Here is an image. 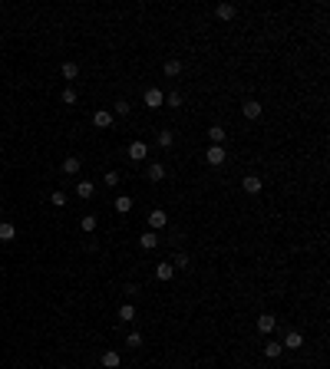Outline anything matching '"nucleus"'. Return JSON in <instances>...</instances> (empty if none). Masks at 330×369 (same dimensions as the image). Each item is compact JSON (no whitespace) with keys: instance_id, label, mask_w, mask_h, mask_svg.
<instances>
[{"instance_id":"obj_18","label":"nucleus","mask_w":330,"mask_h":369,"mask_svg":"<svg viewBox=\"0 0 330 369\" xmlns=\"http://www.w3.org/2000/svg\"><path fill=\"white\" fill-rule=\"evenodd\" d=\"M116 211H119V215H129V211H132V198L129 195H119V198H116Z\"/></svg>"},{"instance_id":"obj_9","label":"nucleus","mask_w":330,"mask_h":369,"mask_svg":"<svg viewBox=\"0 0 330 369\" xmlns=\"http://www.w3.org/2000/svg\"><path fill=\"white\" fill-rule=\"evenodd\" d=\"M208 139H211V145H225L228 129H225V125H211V129H208Z\"/></svg>"},{"instance_id":"obj_26","label":"nucleus","mask_w":330,"mask_h":369,"mask_svg":"<svg viewBox=\"0 0 330 369\" xmlns=\"http://www.w3.org/2000/svg\"><path fill=\"white\" fill-rule=\"evenodd\" d=\"M172 267H178V271H185V267H188V254H185V250H178V254H175Z\"/></svg>"},{"instance_id":"obj_24","label":"nucleus","mask_w":330,"mask_h":369,"mask_svg":"<svg viewBox=\"0 0 330 369\" xmlns=\"http://www.w3.org/2000/svg\"><path fill=\"white\" fill-rule=\"evenodd\" d=\"M63 172L66 175H76L79 172V158H63Z\"/></svg>"},{"instance_id":"obj_25","label":"nucleus","mask_w":330,"mask_h":369,"mask_svg":"<svg viewBox=\"0 0 330 369\" xmlns=\"http://www.w3.org/2000/svg\"><path fill=\"white\" fill-rule=\"evenodd\" d=\"M172 142H175V135H172L168 129H165V132H159V145H162V149H172Z\"/></svg>"},{"instance_id":"obj_8","label":"nucleus","mask_w":330,"mask_h":369,"mask_svg":"<svg viewBox=\"0 0 330 369\" xmlns=\"http://www.w3.org/2000/svg\"><path fill=\"white\" fill-rule=\"evenodd\" d=\"M99 363H102V366L106 369H119V353H116V349H106V353H102V356H99Z\"/></svg>"},{"instance_id":"obj_11","label":"nucleus","mask_w":330,"mask_h":369,"mask_svg":"<svg viewBox=\"0 0 330 369\" xmlns=\"http://www.w3.org/2000/svg\"><path fill=\"white\" fill-rule=\"evenodd\" d=\"M155 277H159V280H172V277H175V267H172V261L159 264V267H155Z\"/></svg>"},{"instance_id":"obj_3","label":"nucleus","mask_w":330,"mask_h":369,"mask_svg":"<svg viewBox=\"0 0 330 369\" xmlns=\"http://www.w3.org/2000/svg\"><path fill=\"white\" fill-rule=\"evenodd\" d=\"M129 158L132 162H145V158H149V145H145V142H132L129 145Z\"/></svg>"},{"instance_id":"obj_6","label":"nucleus","mask_w":330,"mask_h":369,"mask_svg":"<svg viewBox=\"0 0 330 369\" xmlns=\"http://www.w3.org/2000/svg\"><path fill=\"white\" fill-rule=\"evenodd\" d=\"M76 195L83 198V201H89V198L96 195V182H89V178H83V182L76 184Z\"/></svg>"},{"instance_id":"obj_32","label":"nucleus","mask_w":330,"mask_h":369,"mask_svg":"<svg viewBox=\"0 0 330 369\" xmlns=\"http://www.w3.org/2000/svg\"><path fill=\"white\" fill-rule=\"evenodd\" d=\"M165 102H168V106H182V96H178V92H168Z\"/></svg>"},{"instance_id":"obj_14","label":"nucleus","mask_w":330,"mask_h":369,"mask_svg":"<svg viewBox=\"0 0 330 369\" xmlns=\"http://www.w3.org/2000/svg\"><path fill=\"white\" fill-rule=\"evenodd\" d=\"M215 13H218V20H234V13L238 10H234V3H218V10Z\"/></svg>"},{"instance_id":"obj_5","label":"nucleus","mask_w":330,"mask_h":369,"mask_svg":"<svg viewBox=\"0 0 330 369\" xmlns=\"http://www.w3.org/2000/svg\"><path fill=\"white\" fill-rule=\"evenodd\" d=\"M93 125H96V129H109V125H112V112L96 109V112H93Z\"/></svg>"},{"instance_id":"obj_12","label":"nucleus","mask_w":330,"mask_h":369,"mask_svg":"<svg viewBox=\"0 0 330 369\" xmlns=\"http://www.w3.org/2000/svg\"><path fill=\"white\" fill-rule=\"evenodd\" d=\"M241 188L248 191V195H258V191H261V178H258V175H248V178L241 182Z\"/></svg>"},{"instance_id":"obj_7","label":"nucleus","mask_w":330,"mask_h":369,"mask_svg":"<svg viewBox=\"0 0 330 369\" xmlns=\"http://www.w3.org/2000/svg\"><path fill=\"white\" fill-rule=\"evenodd\" d=\"M165 224H168L165 211H149V231H162Z\"/></svg>"},{"instance_id":"obj_17","label":"nucleus","mask_w":330,"mask_h":369,"mask_svg":"<svg viewBox=\"0 0 330 369\" xmlns=\"http://www.w3.org/2000/svg\"><path fill=\"white\" fill-rule=\"evenodd\" d=\"M139 244H142V247H145V250H152V247H155V244H159V234H155V231H145L142 238H139Z\"/></svg>"},{"instance_id":"obj_10","label":"nucleus","mask_w":330,"mask_h":369,"mask_svg":"<svg viewBox=\"0 0 330 369\" xmlns=\"http://www.w3.org/2000/svg\"><path fill=\"white\" fill-rule=\"evenodd\" d=\"M281 346H287V349H300V346H304V337H300L297 330H291V333L284 337V343H281Z\"/></svg>"},{"instance_id":"obj_23","label":"nucleus","mask_w":330,"mask_h":369,"mask_svg":"<svg viewBox=\"0 0 330 369\" xmlns=\"http://www.w3.org/2000/svg\"><path fill=\"white\" fill-rule=\"evenodd\" d=\"M79 76V66L76 63H63V79H76Z\"/></svg>"},{"instance_id":"obj_21","label":"nucleus","mask_w":330,"mask_h":369,"mask_svg":"<svg viewBox=\"0 0 330 369\" xmlns=\"http://www.w3.org/2000/svg\"><path fill=\"white\" fill-rule=\"evenodd\" d=\"M96 224H99L96 215H83V221H79V228L86 231V234H93V231H96Z\"/></svg>"},{"instance_id":"obj_16","label":"nucleus","mask_w":330,"mask_h":369,"mask_svg":"<svg viewBox=\"0 0 330 369\" xmlns=\"http://www.w3.org/2000/svg\"><path fill=\"white\" fill-rule=\"evenodd\" d=\"M13 238H17V228L10 221H0V241H13Z\"/></svg>"},{"instance_id":"obj_27","label":"nucleus","mask_w":330,"mask_h":369,"mask_svg":"<svg viewBox=\"0 0 330 369\" xmlns=\"http://www.w3.org/2000/svg\"><path fill=\"white\" fill-rule=\"evenodd\" d=\"M63 102H66V106H76V89H73V86L63 89Z\"/></svg>"},{"instance_id":"obj_1","label":"nucleus","mask_w":330,"mask_h":369,"mask_svg":"<svg viewBox=\"0 0 330 369\" xmlns=\"http://www.w3.org/2000/svg\"><path fill=\"white\" fill-rule=\"evenodd\" d=\"M225 158H228L225 145H211L208 152H205V162H208V165H225Z\"/></svg>"},{"instance_id":"obj_13","label":"nucleus","mask_w":330,"mask_h":369,"mask_svg":"<svg viewBox=\"0 0 330 369\" xmlns=\"http://www.w3.org/2000/svg\"><path fill=\"white\" fill-rule=\"evenodd\" d=\"M241 112H244V119H258V116H261V106H258V99H248Z\"/></svg>"},{"instance_id":"obj_2","label":"nucleus","mask_w":330,"mask_h":369,"mask_svg":"<svg viewBox=\"0 0 330 369\" xmlns=\"http://www.w3.org/2000/svg\"><path fill=\"white\" fill-rule=\"evenodd\" d=\"M274 326H277V316L274 313H261V316H258V333L267 337V333H274Z\"/></svg>"},{"instance_id":"obj_15","label":"nucleus","mask_w":330,"mask_h":369,"mask_svg":"<svg viewBox=\"0 0 330 369\" xmlns=\"http://www.w3.org/2000/svg\"><path fill=\"white\" fill-rule=\"evenodd\" d=\"M145 175H149V182H162V178H165V165L152 162V165H149V172H145Z\"/></svg>"},{"instance_id":"obj_20","label":"nucleus","mask_w":330,"mask_h":369,"mask_svg":"<svg viewBox=\"0 0 330 369\" xmlns=\"http://www.w3.org/2000/svg\"><path fill=\"white\" fill-rule=\"evenodd\" d=\"M178 73H182V60H168V63H165V76L175 79Z\"/></svg>"},{"instance_id":"obj_29","label":"nucleus","mask_w":330,"mask_h":369,"mask_svg":"<svg viewBox=\"0 0 330 369\" xmlns=\"http://www.w3.org/2000/svg\"><path fill=\"white\" fill-rule=\"evenodd\" d=\"M129 112H132L129 99H119V102H116V116H129Z\"/></svg>"},{"instance_id":"obj_19","label":"nucleus","mask_w":330,"mask_h":369,"mask_svg":"<svg viewBox=\"0 0 330 369\" xmlns=\"http://www.w3.org/2000/svg\"><path fill=\"white\" fill-rule=\"evenodd\" d=\"M119 320H122V323H132V320H135V307H132V304H122V307H119Z\"/></svg>"},{"instance_id":"obj_22","label":"nucleus","mask_w":330,"mask_h":369,"mask_svg":"<svg viewBox=\"0 0 330 369\" xmlns=\"http://www.w3.org/2000/svg\"><path fill=\"white\" fill-rule=\"evenodd\" d=\"M281 353H284V346H281V343H267V346H264V356H267V359H277Z\"/></svg>"},{"instance_id":"obj_28","label":"nucleus","mask_w":330,"mask_h":369,"mask_svg":"<svg viewBox=\"0 0 330 369\" xmlns=\"http://www.w3.org/2000/svg\"><path fill=\"white\" fill-rule=\"evenodd\" d=\"M126 346L139 349V346H142V333H129V337H126Z\"/></svg>"},{"instance_id":"obj_4","label":"nucleus","mask_w":330,"mask_h":369,"mask_svg":"<svg viewBox=\"0 0 330 369\" xmlns=\"http://www.w3.org/2000/svg\"><path fill=\"white\" fill-rule=\"evenodd\" d=\"M142 99H145V106H149V109H159V106L165 102L162 89H155V86H152V89H145V96H142Z\"/></svg>"},{"instance_id":"obj_31","label":"nucleus","mask_w":330,"mask_h":369,"mask_svg":"<svg viewBox=\"0 0 330 369\" xmlns=\"http://www.w3.org/2000/svg\"><path fill=\"white\" fill-rule=\"evenodd\" d=\"M102 184H109V188H112V184H119V172H106V178H102Z\"/></svg>"},{"instance_id":"obj_30","label":"nucleus","mask_w":330,"mask_h":369,"mask_svg":"<svg viewBox=\"0 0 330 369\" xmlns=\"http://www.w3.org/2000/svg\"><path fill=\"white\" fill-rule=\"evenodd\" d=\"M50 201H53V208H63V205H66V195H63V191H53V195H50Z\"/></svg>"}]
</instances>
